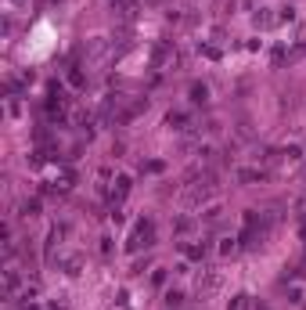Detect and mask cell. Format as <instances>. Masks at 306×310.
Returning a JSON list of instances; mask_svg holds the SVG:
<instances>
[{"label":"cell","mask_w":306,"mask_h":310,"mask_svg":"<svg viewBox=\"0 0 306 310\" xmlns=\"http://www.w3.org/2000/svg\"><path fill=\"white\" fill-rule=\"evenodd\" d=\"M151 238H155V220H141V224L133 227V235H130L126 249H130V253H137L141 245H151Z\"/></svg>","instance_id":"obj_1"},{"label":"cell","mask_w":306,"mask_h":310,"mask_svg":"<svg viewBox=\"0 0 306 310\" xmlns=\"http://www.w3.org/2000/svg\"><path fill=\"white\" fill-rule=\"evenodd\" d=\"M213 195H216V188H213V180H206V184L187 188V191H184V202H187V206H198V202H206V199H213Z\"/></svg>","instance_id":"obj_2"},{"label":"cell","mask_w":306,"mask_h":310,"mask_svg":"<svg viewBox=\"0 0 306 310\" xmlns=\"http://www.w3.org/2000/svg\"><path fill=\"white\" fill-rule=\"evenodd\" d=\"M169 58H173V51H169V47H166V44H159V47H155V51H151V61H155V69H162V65H166V61H169Z\"/></svg>","instance_id":"obj_3"},{"label":"cell","mask_w":306,"mask_h":310,"mask_svg":"<svg viewBox=\"0 0 306 310\" xmlns=\"http://www.w3.org/2000/svg\"><path fill=\"white\" fill-rule=\"evenodd\" d=\"M234 177H238V180H242V184H256V180H263V177H266V173H263V170H238V173H234Z\"/></svg>","instance_id":"obj_4"},{"label":"cell","mask_w":306,"mask_h":310,"mask_svg":"<svg viewBox=\"0 0 306 310\" xmlns=\"http://www.w3.org/2000/svg\"><path fill=\"white\" fill-rule=\"evenodd\" d=\"M126 191H130V180L119 177V180H116V191H112V202H123V199H126Z\"/></svg>","instance_id":"obj_5"},{"label":"cell","mask_w":306,"mask_h":310,"mask_svg":"<svg viewBox=\"0 0 306 310\" xmlns=\"http://www.w3.org/2000/svg\"><path fill=\"white\" fill-rule=\"evenodd\" d=\"M216 285H220V274H213V270H209V274H202V278H198V289H206V292H213Z\"/></svg>","instance_id":"obj_6"},{"label":"cell","mask_w":306,"mask_h":310,"mask_svg":"<svg viewBox=\"0 0 306 310\" xmlns=\"http://www.w3.org/2000/svg\"><path fill=\"white\" fill-rule=\"evenodd\" d=\"M69 83L80 90V87H87V76H83V69H69Z\"/></svg>","instance_id":"obj_7"},{"label":"cell","mask_w":306,"mask_h":310,"mask_svg":"<svg viewBox=\"0 0 306 310\" xmlns=\"http://www.w3.org/2000/svg\"><path fill=\"white\" fill-rule=\"evenodd\" d=\"M209 98V87L206 83H195V87H191V101H195V105H202Z\"/></svg>","instance_id":"obj_8"},{"label":"cell","mask_w":306,"mask_h":310,"mask_svg":"<svg viewBox=\"0 0 306 310\" xmlns=\"http://www.w3.org/2000/svg\"><path fill=\"white\" fill-rule=\"evenodd\" d=\"M169 127H177V130H184V123H187V112H169V119H166Z\"/></svg>","instance_id":"obj_9"},{"label":"cell","mask_w":306,"mask_h":310,"mask_svg":"<svg viewBox=\"0 0 306 310\" xmlns=\"http://www.w3.org/2000/svg\"><path fill=\"white\" fill-rule=\"evenodd\" d=\"M184 253H187L191 260H202V256L209 253V245H184Z\"/></svg>","instance_id":"obj_10"},{"label":"cell","mask_w":306,"mask_h":310,"mask_svg":"<svg viewBox=\"0 0 306 310\" xmlns=\"http://www.w3.org/2000/svg\"><path fill=\"white\" fill-rule=\"evenodd\" d=\"M22 213H25V216H36V213H40V202H36V199H29V202L22 206Z\"/></svg>","instance_id":"obj_11"},{"label":"cell","mask_w":306,"mask_h":310,"mask_svg":"<svg viewBox=\"0 0 306 310\" xmlns=\"http://www.w3.org/2000/svg\"><path fill=\"white\" fill-rule=\"evenodd\" d=\"M256 25H274V15H266V11L256 15Z\"/></svg>","instance_id":"obj_12"},{"label":"cell","mask_w":306,"mask_h":310,"mask_svg":"<svg viewBox=\"0 0 306 310\" xmlns=\"http://www.w3.org/2000/svg\"><path fill=\"white\" fill-rule=\"evenodd\" d=\"M198 51H202L206 58H220V51H216V47H209V44H206V47H198Z\"/></svg>","instance_id":"obj_13"},{"label":"cell","mask_w":306,"mask_h":310,"mask_svg":"<svg viewBox=\"0 0 306 310\" xmlns=\"http://www.w3.org/2000/svg\"><path fill=\"white\" fill-rule=\"evenodd\" d=\"M288 296H292V303H299V299H302V289H299V285H292V289H288Z\"/></svg>","instance_id":"obj_14"},{"label":"cell","mask_w":306,"mask_h":310,"mask_svg":"<svg viewBox=\"0 0 306 310\" xmlns=\"http://www.w3.org/2000/svg\"><path fill=\"white\" fill-rule=\"evenodd\" d=\"M231 310H245V296H234L231 299Z\"/></svg>","instance_id":"obj_15"},{"label":"cell","mask_w":306,"mask_h":310,"mask_svg":"<svg viewBox=\"0 0 306 310\" xmlns=\"http://www.w3.org/2000/svg\"><path fill=\"white\" fill-rule=\"evenodd\" d=\"M11 4H29V0H11Z\"/></svg>","instance_id":"obj_16"}]
</instances>
